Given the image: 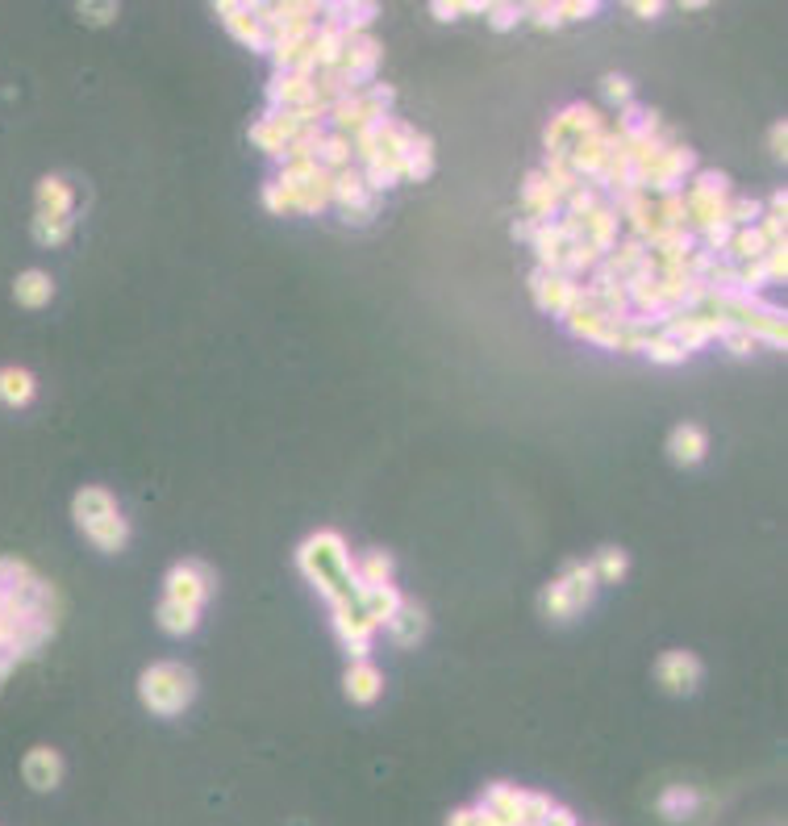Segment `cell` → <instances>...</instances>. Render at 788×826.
<instances>
[{
	"mask_svg": "<svg viewBox=\"0 0 788 826\" xmlns=\"http://www.w3.org/2000/svg\"><path fill=\"white\" fill-rule=\"evenodd\" d=\"M430 13H434L439 22H455V17H464V4H459V0H451V4H446V0H434Z\"/></svg>",
	"mask_w": 788,
	"mask_h": 826,
	"instance_id": "cell-43",
	"label": "cell"
},
{
	"mask_svg": "<svg viewBox=\"0 0 788 826\" xmlns=\"http://www.w3.org/2000/svg\"><path fill=\"white\" fill-rule=\"evenodd\" d=\"M655 681L676 697H684V693H693L701 685V660L693 651H664L659 663H655Z\"/></svg>",
	"mask_w": 788,
	"mask_h": 826,
	"instance_id": "cell-18",
	"label": "cell"
},
{
	"mask_svg": "<svg viewBox=\"0 0 788 826\" xmlns=\"http://www.w3.org/2000/svg\"><path fill=\"white\" fill-rule=\"evenodd\" d=\"M485 17L492 29H510V25L522 22V4H488Z\"/></svg>",
	"mask_w": 788,
	"mask_h": 826,
	"instance_id": "cell-37",
	"label": "cell"
},
{
	"mask_svg": "<svg viewBox=\"0 0 788 826\" xmlns=\"http://www.w3.org/2000/svg\"><path fill=\"white\" fill-rule=\"evenodd\" d=\"M34 393H38V380L29 376L25 368H0V402L9 405V409L29 405Z\"/></svg>",
	"mask_w": 788,
	"mask_h": 826,
	"instance_id": "cell-28",
	"label": "cell"
},
{
	"mask_svg": "<svg viewBox=\"0 0 788 826\" xmlns=\"http://www.w3.org/2000/svg\"><path fill=\"white\" fill-rule=\"evenodd\" d=\"M705 451H709V439H705V430L701 426H693V422H680L668 434V455H672L676 464H701L705 459Z\"/></svg>",
	"mask_w": 788,
	"mask_h": 826,
	"instance_id": "cell-23",
	"label": "cell"
},
{
	"mask_svg": "<svg viewBox=\"0 0 788 826\" xmlns=\"http://www.w3.org/2000/svg\"><path fill=\"white\" fill-rule=\"evenodd\" d=\"M726 205H730V180L721 171H693L689 192H684V210H689V230L705 235L726 222Z\"/></svg>",
	"mask_w": 788,
	"mask_h": 826,
	"instance_id": "cell-5",
	"label": "cell"
},
{
	"mask_svg": "<svg viewBox=\"0 0 788 826\" xmlns=\"http://www.w3.org/2000/svg\"><path fill=\"white\" fill-rule=\"evenodd\" d=\"M530 292H534V301H538V309H547V313H556V318H568L572 306L580 301V280H572V276H559V272H542V267H534Z\"/></svg>",
	"mask_w": 788,
	"mask_h": 826,
	"instance_id": "cell-15",
	"label": "cell"
},
{
	"mask_svg": "<svg viewBox=\"0 0 788 826\" xmlns=\"http://www.w3.org/2000/svg\"><path fill=\"white\" fill-rule=\"evenodd\" d=\"M217 17L230 25V34L251 50H272V34L259 17V4H234V0H222L217 4Z\"/></svg>",
	"mask_w": 788,
	"mask_h": 826,
	"instance_id": "cell-16",
	"label": "cell"
},
{
	"mask_svg": "<svg viewBox=\"0 0 788 826\" xmlns=\"http://www.w3.org/2000/svg\"><path fill=\"white\" fill-rule=\"evenodd\" d=\"M430 171H434V146L426 134L414 130L401 151V180H430Z\"/></svg>",
	"mask_w": 788,
	"mask_h": 826,
	"instance_id": "cell-25",
	"label": "cell"
},
{
	"mask_svg": "<svg viewBox=\"0 0 788 826\" xmlns=\"http://www.w3.org/2000/svg\"><path fill=\"white\" fill-rule=\"evenodd\" d=\"M13 297H17L22 309H43L50 306V297H55V280H50L43 267H29V272H22L17 284H13Z\"/></svg>",
	"mask_w": 788,
	"mask_h": 826,
	"instance_id": "cell-27",
	"label": "cell"
},
{
	"mask_svg": "<svg viewBox=\"0 0 788 826\" xmlns=\"http://www.w3.org/2000/svg\"><path fill=\"white\" fill-rule=\"evenodd\" d=\"M721 343H726V351L730 355H751L755 347H760V343H755L747 331H739V326H730V331L721 334Z\"/></svg>",
	"mask_w": 788,
	"mask_h": 826,
	"instance_id": "cell-40",
	"label": "cell"
},
{
	"mask_svg": "<svg viewBox=\"0 0 788 826\" xmlns=\"http://www.w3.org/2000/svg\"><path fill=\"white\" fill-rule=\"evenodd\" d=\"M263 205H267L272 213H292V201H288V192L279 189L276 180H272V184L263 189Z\"/></svg>",
	"mask_w": 788,
	"mask_h": 826,
	"instance_id": "cell-41",
	"label": "cell"
},
{
	"mask_svg": "<svg viewBox=\"0 0 788 826\" xmlns=\"http://www.w3.org/2000/svg\"><path fill=\"white\" fill-rule=\"evenodd\" d=\"M213 592V572L201 560H184L167 572V585H163V601H176L188 610H201Z\"/></svg>",
	"mask_w": 788,
	"mask_h": 826,
	"instance_id": "cell-12",
	"label": "cell"
},
{
	"mask_svg": "<svg viewBox=\"0 0 788 826\" xmlns=\"http://www.w3.org/2000/svg\"><path fill=\"white\" fill-rule=\"evenodd\" d=\"M559 205H563V196H559L556 184H551L542 171L526 176V184H522V210H526L530 222H556Z\"/></svg>",
	"mask_w": 788,
	"mask_h": 826,
	"instance_id": "cell-21",
	"label": "cell"
},
{
	"mask_svg": "<svg viewBox=\"0 0 788 826\" xmlns=\"http://www.w3.org/2000/svg\"><path fill=\"white\" fill-rule=\"evenodd\" d=\"M389 105H393V88H384V84H371V88H363V93H350L343 96V100H334L330 105V125H334V134H359L363 125H371V121H384L389 118Z\"/></svg>",
	"mask_w": 788,
	"mask_h": 826,
	"instance_id": "cell-8",
	"label": "cell"
},
{
	"mask_svg": "<svg viewBox=\"0 0 788 826\" xmlns=\"http://www.w3.org/2000/svg\"><path fill=\"white\" fill-rule=\"evenodd\" d=\"M559 22H580V17H593L597 13V4L593 0H563V4H556Z\"/></svg>",
	"mask_w": 788,
	"mask_h": 826,
	"instance_id": "cell-39",
	"label": "cell"
},
{
	"mask_svg": "<svg viewBox=\"0 0 788 826\" xmlns=\"http://www.w3.org/2000/svg\"><path fill=\"white\" fill-rule=\"evenodd\" d=\"M80 17H84V22L105 25V22H114L117 17V4H80Z\"/></svg>",
	"mask_w": 788,
	"mask_h": 826,
	"instance_id": "cell-42",
	"label": "cell"
},
{
	"mask_svg": "<svg viewBox=\"0 0 788 826\" xmlns=\"http://www.w3.org/2000/svg\"><path fill=\"white\" fill-rule=\"evenodd\" d=\"M760 217H764V201H755V196H730V205H726V226H730V230L760 226Z\"/></svg>",
	"mask_w": 788,
	"mask_h": 826,
	"instance_id": "cell-33",
	"label": "cell"
},
{
	"mask_svg": "<svg viewBox=\"0 0 788 826\" xmlns=\"http://www.w3.org/2000/svg\"><path fill=\"white\" fill-rule=\"evenodd\" d=\"M71 514H75V526H80V530L93 539V547H100V551H121L126 539H130V526L121 518L114 493L100 489V484L80 489L75 501H71Z\"/></svg>",
	"mask_w": 788,
	"mask_h": 826,
	"instance_id": "cell-2",
	"label": "cell"
},
{
	"mask_svg": "<svg viewBox=\"0 0 788 826\" xmlns=\"http://www.w3.org/2000/svg\"><path fill=\"white\" fill-rule=\"evenodd\" d=\"M34 238L38 247H63L75 230V189L63 176H43L34 192Z\"/></svg>",
	"mask_w": 788,
	"mask_h": 826,
	"instance_id": "cell-3",
	"label": "cell"
},
{
	"mask_svg": "<svg viewBox=\"0 0 788 826\" xmlns=\"http://www.w3.org/2000/svg\"><path fill=\"white\" fill-rule=\"evenodd\" d=\"M343 689H347L350 702L371 706V702L380 697V689H384V677H380V668L371 660H350L347 677H343Z\"/></svg>",
	"mask_w": 788,
	"mask_h": 826,
	"instance_id": "cell-22",
	"label": "cell"
},
{
	"mask_svg": "<svg viewBox=\"0 0 788 826\" xmlns=\"http://www.w3.org/2000/svg\"><path fill=\"white\" fill-rule=\"evenodd\" d=\"M22 777L29 789L50 793V789H59V780H63V756H59L55 747H34V752H25L22 759Z\"/></svg>",
	"mask_w": 788,
	"mask_h": 826,
	"instance_id": "cell-20",
	"label": "cell"
},
{
	"mask_svg": "<svg viewBox=\"0 0 788 826\" xmlns=\"http://www.w3.org/2000/svg\"><path fill=\"white\" fill-rule=\"evenodd\" d=\"M597 130H605L597 109H588V105L563 109V113L547 125V164H568V155H572L588 134H597Z\"/></svg>",
	"mask_w": 788,
	"mask_h": 826,
	"instance_id": "cell-10",
	"label": "cell"
},
{
	"mask_svg": "<svg viewBox=\"0 0 788 826\" xmlns=\"http://www.w3.org/2000/svg\"><path fill=\"white\" fill-rule=\"evenodd\" d=\"M601 93L609 105H618V109H626V105H634V88H630L626 75H605Z\"/></svg>",
	"mask_w": 788,
	"mask_h": 826,
	"instance_id": "cell-36",
	"label": "cell"
},
{
	"mask_svg": "<svg viewBox=\"0 0 788 826\" xmlns=\"http://www.w3.org/2000/svg\"><path fill=\"white\" fill-rule=\"evenodd\" d=\"M155 622H159L167 635H192L196 631V622H201V610H188V606H176V601H159V610H155Z\"/></svg>",
	"mask_w": 788,
	"mask_h": 826,
	"instance_id": "cell-31",
	"label": "cell"
},
{
	"mask_svg": "<svg viewBox=\"0 0 788 826\" xmlns=\"http://www.w3.org/2000/svg\"><path fill=\"white\" fill-rule=\"evenodd\" d=\"M276 184L288 192L292 213H322L330 210V184L334 176L318 164H279Z\"/></svg>",
	"mask_w": 788,
	"mask_h": 826,
	"instance_id": "cell-7",
	"label": "cell"
},
{
	"mask_svg": "<svg viewBox=\"0 0 788 826\" xmlns=\"http://www.w3.org/2000/svg\"><path fill=\"white\" fill-rule=\"evenodd\" d=\"M334 635H338V643H343V651H347L350 660H368L371 656L375 626H371L368 614L359 610V601H355V597H347V601H338V606H334Z\"/></svg>",
	"mask_w": 788,
	"mask_h": 826,
	"instance_id": "cell-14",
	"label": "cell"
},
{
	"mask_svg": "<svg viewBox=\"0 0 788 826\" xmlns=\"http://www.w3.org/2000/svg\"><path fill=\"white\" fill-rule=\"evenodd\" d=\"M772 155H776V159H785V121H776V125H772Z\"/></svg>",
	"mask_w": 788,
	"mask_h": 826,
	"instance_id": "cell-46",
	"label": "cell"
},
{
	"mask_svg": "<svg viewBox=\"0 0 788 826\" xmlns=\"http://www.w3.org/2000/svg\"><path fill=\"white\" fill-rule=\"evenodd\" d=\"M764 276H767V284H780L785 280V272H788V255H785V247H767V255L764 260Z\"/></svg>",
	"mask_w": 788,
	"mask_h": 826,
	"instance_id": "cell-38",
	"label": "cell"
},
{
	"mask_svg": "<svg viewBox=\"0 0 788 826\" xmlns=\"http://www.w3.org/2000/svg\"><path fill=\"white\" fill-rule=\"evenodd\" d=\"M542 826H580L576 814L572 810H563V805H551V814L542 818Z\"/></svg>",
	"mask_w": 788,
	"mask_h": 826,
	"instance_id": "cell-44",
	"label": "cell"
},
{
	"mask_svg": "<svg viewBox=\"0 0 788 826\" xmlns=\"http://www.w3.org/2000/svg\"><path fill=\"white\" fill-rule=\"evenodd\" d=\"M330 205H338V210H343V222H350V226H363V222L375 217V196H371L368 184H363L359 167H343V171H334V184H330Z\"/></svg>",
	"mask_w": 788,
	"mask_h": 826,
	"instance_id": "cell-13",
	"label": "cell"
},
{
	"mask_svg": "<svg viewBox=\"0 0 788 826\" xmlns=\"http://www.w3.org/2000/svg\"><path fill=\"white\" fill-rule=\"evenodd\" d=\"M355 601H359V610L368 614V622L380 631V626H389V618L401 610V592H396V585H380V589H359L355 592Z\"/></svg>",
	"mask_w": 788,
	"mask_h": 826,
	"instance_id": "cell-24",
	"label": "cell"
},
{
	"mask_svg": "<svg viewBox=\"0 0 788 826\" xmlns=\"http://www.w3.org/2000/svg\"><path fill=\"white\" fill-rule=\"evenodd\" d=\"M626 567H630V560H626V551H622V547H605L601 555H597V564H593V576L613 585V580H622V576H626Z\"/></svg>",
	"mask_w": 788,
	"mask_h": 826,
	"instance_id": "cell-35",
	"label": "cell"
},
{
	"mask_svg": "<svg viewBox=\"0 0 788 826\" xmlns=\"http://www.w3.org/2000/svg\"><path fill=\"white\" fill-rule=\"evenodd\" d=\"M355 585L359 589H380V585H393V555L384 551H368L355 560Z\"/></svg>",
	"mask_w": 788,
	"mask_h": 826,
	"instance_id": "cell-29",
	"label": "cell"
},
{
	"mask_svg": "<svg viewBox=\"0 0 788 826\" xmlns=\"http://www.w3.org/2000/svg\"><path fill=\"white\" fill-rule=\"evenodd\" d=\"M696 171V155L684 142H668L643 171H638V189L647 196H664V192H684V176Z\"/></svg>",
	"mask_w": 788,
	"mask_h": 826,
	"instance_id": "cell-9",
	"label": "cell"
},
{
	"mask_svg": "<svg viewBox=\"0 0 788 826\" xmlns=\"http://www.w3.org/2000/svg\"><path fill=\"white\" fill-rule=\"evenodd\" d=\"M389 635H393L396 647H418L421 635H426V610L414 601H401V610L389 618Z\"/></svg>",
	"mask_w": 788,
	"mask_h": 826,
	"instance_id": "cell-26",
	"label": "cell"
},
{
	"mask_svg": "<svg viewBox=\"0 0 788 826\" xmlns=\"http://www.w3.org/2000/svg\"><path fill=\"white\" fill-rule=\"evenodd\" d=\"M380 59H384V47L371 34H347V47H343V59H338V75L347 80L350 93H363V88L375 84Z\"/></svg>",
	"mask_w": 788,
	"mask_h": 826,
	"instance_id": "cell-11",
	"label": "cell"
},
{
	"mask_svg": "<svg viewBox=\"0 0 788 826\" xmlns=\"http://www.w3.org/2000/svg\"><path fill=\"white\" fill-rule=\"evenodd\" d=\"M696 805H701V793L689 789V785H672V789L659 793V814H664L668 823H689L696 814Z\"/></svg>",
	"mask_w": 788,
	"mask_h": 826,
	"instance_id": "cell-30",
	"label": "cell"
},
{
	"mask_svg": "<svg viewBox=\"0 0 788 826\" xmlns=\"http://www.w3.org/2000/svg\"><path fill=\"white\" fill-rule=\"evenodd\" d=\"M476 810L485 814L488 826H522L526 823V789H517V785H488Z\"/></svg>",
	"mask_w": 788,
	"mask_h": 826,
	"instance_id": "cell-17",
	"label": "cell"
},
{
	"mask_svg": "<svg viewBox=\"0 0 788 826\" xmlns=\"http://www.w3.org/2000/svg\"><path fill=\"white\" fill-rule=\"evenodd\" d=\"M350 159H355V151H350V139H347V134H334V130H325L322 151H318V167H325V171L334 176V171H343V167H350Z\"/></svg>",
	"mask_w": 788,
	"mask_h": 826,
	"instance_id": "cell-32",
	"label": "cell"
},
{
	"mask_svg": "<svg viewBox=\"0 0 788 826\" xmlns=\"http://www.w3.org/2000/svg\"><path fill=\"white\" fill-rule=\"evenodd\" d=\"M297 564H301L305 580L322 592L330 606H338V601H347V597L359 592V585H355V560H350V551L338 530L309 535L301 543V551H297Z\"/></svg>",
	"mask_w": 788,
	"mask_h": 826,
	"instance_id": "cell-1",
	"label": "cell"
},
{
	"mask_svg": "<svg viewBox=\"0 0 788 826\" xmlns=\"http://www.w3.org/2000/svg\"><path fill=\"white\" fill-rule=\"evenodd\" d=\"M593 589H597L593 564H568L556 580L542 589V614L556 618V622H568V618H576L580 610L593 601Z\"/></svg>",
	"mask_w": 788,
	"mask_h": 826,
	"instance_id": "cell-6",
	"label": "cell"
},
{
	"mask_svg": "<svg viewBox=\"0 0 788 826\" xmlns=\"http://www.w3.org/2000/svg\"><path fill=\"white\" fill-rule=\"evenodd\" d=\"M305 130V121L288 118V113H263V118L251 125V142H255L263 155H276V159H284V151H288V142L297 139Z\"/></svg>",
	"mask_w": 788,
	"mask_h": 826,
	"instance_id": "cell-19",
	"label": "cell"
},
{
	"mask_svg": "<svg viewBox=\"0 0 788 826\" xmlns=\"http://www.w3.org/2000/svg\"><path fill=\"white\" fill-rule=\"evenodd\" d=\"M643 351H647L655 363H684V359H689V351L676 343L672 334H664V331H650L647 343H643Z\"/></svg>",
	"mask_w": 788,
	"mask_h": 826,
	"instance_id": "cell-34",
	"label": "cell"
},
{
	"mask_svg": "<svg viewBox=\"0 0 788 826\" xmlns=\"http://www.w3.org/2000/svg\"><path fill=\"white\" fill-rule=\"evenodd\" d=\"M4 677H9V668H4V663H0V681H4Z\"/></svg>",
	"mask_w": 788,
	"mask_h": 826,
	"instance_id": "cell-47",
	"label": "cell"
},
{
	"mask_svg": "<svg viewBox=\"0 0 788 826\" xmlns=\"http://www.w3.org/2000/svg\"><path fill=\"white\" fill-rule=\"evenodd\" d=\"M630 13H634V17H659V13H664V4H659V0H650V4L647 0H634V4H630Z\"/></svg>",
	"mask_w": 788,
	"mask_h": 826,
	"instance_id": "cell-45",
	"label": "cell"
},
{
	"mask_svg": "<svg viewBox=\"0 0 788 826\" xmlns=\"http://www.w3.org/2000/svg\"><path fill=\"white\" fill-rule=\"evenodd\" d=\"M192 693H196V677H192V668H184V663H176V660L151 663L139 681L142 706L151 709V714H159V718L184 714Z\"/></svg>",
	"mask_w": 788,
	"mask_h": 826,
	"instance_id": "cell-4",
	"label": "cell"
}]
</instances>
